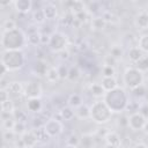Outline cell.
Masks as SVG:
<instances>
[{
  "label": "cell",
  "instance_id": "cell-38",
  "mask_svg": "<svg viewBox=\"0 0 148 148\" xmlns=\"http://www.w3.org/2000/svg\"><path fill=\"white\" fill-rule=\"evenodd\" d=\"M102 74H103V77H113L114 74H116L114 67L113 66L104 65L103 68H102Z\"/></svg>",
  "mask_w": 148,
  "mask_h": 148
},
{
  "label": "cell",
  "instance_id": "cell-26",
  "mask_svg": "<svg viewBox=\"0 0 148 148\" xmlns=\"http://www.w3.org/2000/svg\"><path fill=\"white\" fill-rule=\"evenodd\" d=\"M34 132H35V135L38 139V142H47L51 139L50 134L47 133V131L45 130L44 126L38 127V128H34Z\"/></svg>",
  "mask_w": 148,
  "mask_h": 148
},
{
  "label": "cell",
  "instance_id": "cell-13",
  "mask_svg": "<svg viewBox=\"0 0 148 148\" xmlns=\"http://www.w3.org/2000/svg\"><path fill=\"white\" fill-rule=\"evenodd\" d=\"M104 140L109 148H120L121 146V139L116 132H108Z\"/></svg>",
  "mask_w": 148,
  "mask_h": 148
},
{
  "label": "cell",
  "instance_id": "cell-54",
  "mask_svg": "<svg viewBox=\"0 0 148 148\" xmlns=\"http://www.w3.org/2000/svg\"><path fill=\"white\" fill-rule=\"evenodd\" d=\"M64 148H77V146H72V145H66Z\"/></svg>",
  "mask_w": 148,
  "mask_h": 148
},
{
  "label": "cell",
  "instance_id": "cell-16",
  "mask_svg": "<svg viewBox=\"0 0 148 148\" xmlns=\"http://www.w3.org/2000/svg\"><path fill=\"white\" fill-rule=\"evenodd\" d=\"M68 5V9H69V13L73 14V15H76L83 10H86V3L83 1H80V0H74V1H71L67 3Z\"/></svg>",
  "mask_w": 148,
  "mask_h": 148
},
{
  "label": "cell",
  "instance_id": "cell-5",
  "mask_svg": "<svg viewBox=\"0 0 148 148\" xmlns=\"http://www.w3.org/2000/svg\"><path fill=\"white\" fill-rule=\"evenodd\" d=\"M143 80H145V73L139 71L136 67H127L123 75V81L125 86L131 90L143 84Z\"/></svg>",
  "mask_w": 148,
  "mask_h": 148
},
{
  "label": "cell",
  "instance_id": "cell-36",
  "mask_svg": "<svg viewBox=\"0 0 148 148\" xmlns=\"http://www.w3.org/2000/svg\"><path fill=\"white\" fill-rule=\"evenodd\" d=\"M13 132L16 134V135H22L23 133L27 132V127H25V123H21V121H16L15 123V126L13 128Z\"/></svg>",
  "mask_w": 148,
  "mask_h": 148
},
{
  "label": "cell",
  "instance_id": "cell-4",
  "mask_svg": "<svg viewBox=\"0 0 148 148\" xmlns=\"http://www.w3.org/2000/svg\"><path fill=\"white\" fill-rule=\"evenodd\" d=\"M112 111L108 108L103 99H97L90 105V119L98 125L109 123L112 118Z\"/></svg>",
  "mask_w": 148,
  "mask_h": 148
},
{
  "label": "cell",
  "instance_id": "cell-39",
  "mask_svg": "<svg viewBox=\"0 0 148 148\" xmlns=\"http://www.w3.org/2000/svg\"><path fill=\"white\" fill-rule=\"evenodd\" d=\"M13 117L16 121L25 123V120H27V113L22 110H18V109H15V111L13 112Z\"/></svg>",
  "mask_w": 148,
  "mask_h": 148
},
{
  "label": "cell",
  "instance_id": "cell-35",
  "mask_svg": "<svg viewBox=\"0 0 148 148\" xmlns=\"http://www.w3.org/2000/svg\"><path fill=\"white\" fill-rule=\"evenodd\" d=\"M134 67H136L139 71H141V72H147L148 71V56H145L141 60H139L136 64H135V66Z\"/></svg>",
  "mask_w": 148,
  "mask_h": 148
},
{
  "label": "cell",
  "instance_id": "cell-2",
  "mask_svg": "<svg viewBox=\"0 0 148 148\" xmlns=\"http://www.w3.org/2000/svg\"><path fill=\"white\" fill-rule=\"evenodd\" d=\"M27 44V36L20 28L1 32L2 50H22Z\"/></svg>",
  "mask_w": 148,
  "mask_h": 148
},
{
  "label": "cell",
  "instance_id": "cell-37",
  "mask_svg": "<svg viewBox=\"0 0 148 148\" xmlns=\"http://www.w3.org/2000/svg\"><path fill=\"white\" fill-rule=\"evenodd\" d=\"M80 143L82 145L83 148H92V146H94V138L91 135H83L82 139L80 140Z\"/></svg>",
  "mask_w": 148,
  "mask_h": 148
},
{
  "label": "cell",
  "instance_id": "cell-52",
  "mask_svg": "<svg viewBox=\"0 0 148 148\" xmlns=\"http://www.w3.org/2000/svg\"><path fill=\"white\" fill-rule=\"evenodd\" d=\"M134 148H148V146L146 143H143V142H139V143H136L134 146Z\"/></svg>",
  "mask_w": 148,
  "mask_h": 148
},
{
  "label": "cell",
  "instance_id": "cell-40",
  "mask_svg": "<svg viewBox=\"0 0 148 148\" xmlns=\"http://www.w3.org/2000/svg\"><path fill=\"white\" fill-rule=\"evenodd\" d=\"M132 92H133V95H134L135 97L141 98V97H145V96H146V94H147V89H146V87H145L143 84H141V86L134 88V89L132 90Z\"/></svg>",
  "mask_w": 148,
  "mask_h": 148
},
{
  "label": "cell",
  "instance_id": "cell-43",
  "mask_svg": "<svg viewBox=\"0 0 148 148\" xmlns=\"http://www.w3.org/2000/svg\"><path fill=\"white\" fill-rule=\"evenodd\" d=\"M87 9H88V13H97L98 9H99V3L98 2H95V1L89 2Z\"/></svg>",
  "mask_w": 148,
  "mask_h": 148
},
{
  "label": "cell",
  "instance_id": "cell-14",
  "mask_svg": "<svg viewBox=\"0 0 148 148\" xmlns=\"http://www.w3.org/2000/svg\"><path fill=\"white\" fill-rule=\"evenodd\" d=\"M42 9L44 12V15H45V18L46 20L52 21V20H56L57 18V16H58V8H57L56 5H53V3L50 2V3H46L45 6H43Z\"/></svg>",
  "mask_w": 148,
  "mask_h": 148
},
{
  "label": "cell",
  "instance_id": "cell-20",
  "mask_svg": "<svg viewBox=\"0 0 148 148\" xmlns=\"http://www.w3.org/2000/svg\"><path fill=\"white\" fill-rule=\"evenodd\" d=\"M27 108L30 112H34V113H39L42 108H43V104H42V101L40 98H32V99H27Z\"/></svg>",
  "mask_w": 148,
  "mask_h": 148
},
{
  "label": "cell",
  "instance_id": "cell-50",
  "mask_svg": "<svg viewBox=\"0 0 148 148\" xmlns=\"http://www.w3.org/2000/svg\"><path fill=\"white\" fill-rule=\"evenodd\" d=\"M140 112L145 116V118H146V119H148V104L143 105V106L140 109Z\"/></svg>",
  "mask_w": 148,
  "mask_h": 148
},
{
  "label": "cell",
  "instance_id": "cell-12",
  "mask_svg": "<svg viewBox=\"0 0 148 148\" xmlns=\"http://www.w3.org/2000/svg\"><path fill=\"white\" fill-rule=\"evenodd\" d=\"M25 146V148H35L38 143V139L37 136L35 135V132L34 130H30V131H27L25 133H23L21 136H20Z\"/></svg>",
  "mask_w": 148,
  "mask_h": 148
},
{
  "label": "cell",
  "instance_id": "cell-32",
  "mask_svg": "<svg viewBox=\"0 0 148 148\" xmlns=\"http://www.w3.org/2000/svg\"><path fill=\"white\" fill-rule=\"evenodd\" d=\"M110 56L113 58V59H120L123 56H124V50H123V47L121 46H119V45H114V46H112L111 49H110Z\"/></svg>",
  "mask_w": 148,
  "mask_h": 148
},
{
  "label": "cell",
  "instance_id": "cell-24",
  "mask_svg": "<svg viewBox=\"0 0 148 148\" xmlns=\"http://www.w3.org/2000/svg\"><path fill=\"white\" fill-rule=\"evenodd\" d=\"M45 79L47 82L50 83H56L60 80V75H59V72H58V68L56 67H49L46 74H45Z\"/></svg>",
  "mask_w": 148,
  "mask_h": 148
},
{
  "label": "cell",
  "instance_id": "cell-48",
  "mask_svg": "<svg viewBox=\"0 0 148 148\" xmlns=\"http://www.w3.org/2000/svg\"><path fill=\"white\" fill-rule=\"evenodd\" d=\"M16 134L13 131H3V140L5 141H14V136Z\"/></svg>",
  "mask_w": 148,
  "mask_h": 148
},
{
  "label": "cell",
  "instance_id": "cell-42",
  "mask_svg": "<svg viewBox=\"0 0 148 148\" xmlns=\"http://www.w3.org/2000/svg\"><path fill=\"white\" fill-rule=\"evenodd\" d=\"M45 123H46V120H45L44 118H42L39 114H37V117H35L34 120H32V127H34V128L42 127V126L45 125Z\"/></svg>",
  "mask_w": 148,
  "mask_h": 148
},
{
  "label": "cell",
  "instance_id": "cell-17",
  "mask_svg": "<svg viewBox=\"0 0 148 148\" xmlns=\"http://www.w3.org/2000/svg\"><path fill=\"white\" fill-rule=\"evenodd\" d=\"M47 69H49V66H47V64H46V61H45L44 59H37V60L35 61L34 72L36 73V75L45 76Z\"/></svg>",
  "mask_w": 148,
  "mask_h": 148
},
{
  "label": "cell",
  "instance_id": "cell-25",
  "mask_svg": "<svg viewBox=\"0 0 148 148\" xmlns=\"http://www.w3.org/2000/svg\"><path fill=\"white\" fill-rule=\"evenodd\" d=\"M67 104H68V106H71V108H73V109H76V108H79L80 105H82V104H83V101H82L81 95H79V94H76V92L71 94L69 97L67 98Z\"/></svg>",
  "mask_w": 148,
  "mask_h": 148
},
{
  "label": "cell",
  "instance_id": "cell-18",
  "mask_svg": "<svg viewBox=\"0 0 148 148\" xmlns=\"http://www.w3.org/2000/svg\"><path fill=\"white\" fill-rule=\"evenodd\" d=\"M9 95H13V96H20L24 92V88L22 86V83L20 81H12L9 82V86L7 88Z\"/></svg>",
  "mask_w": 148,
  "mask_h": 148
},
{
  "label": "cell",
  "instance_id": "cell-28",
  "mask_svg": "<svg viewBox=\"0 0 148 148\" xmlns=\"http://www.w3.org/2000/svg\"><path fill=\"white\" fill-rule=\"evenodd\" d=\"M27 40H28V44L32 45V46L40 44V32H38V31L29 32L27 36Z\"/></svg>",
  "mask_w": 148,
  "mask_h": 148
},
{
  "label": "cell",
  "instance_id": "cell-29",
  "mask_svg": "<svg viewBox=\"0 0 148 148\" xmlns=\"http://www.w3.org/2000/svg\"><path fill=\"white\" fill-rule=\"evenodd\" d=\"M143 53H148V34H145L139 37L136 45Z\"/></svg>",
  "mask_w": 148,
  "mask_h": 148
},
{
  "label": "cell",
  "instance_id": "cell-22",
  "mask_svg": "<svg viewBox=\"0 0 148 148\" xmlns=\"http://www.w3.org/2000/svg\"><path fill=\"white\" fill-rule=\"evenodd\" d=\"M89 91H90V94L94 96V97H96V98H103L104 97V95H105V90H104V88L102 87V84L101 83H98V82H95V83H91L90 84V87H89Z\"/></svg>",
  "mask_w": 148,
  "mask_h": 148
},
{
  "label": "cell",
  "instance_id": "cell-41",
  "mask_svg": "<svg viewBox=\"0 0 148 148\" xmlns=\"http://www.w3.org/2000/svg\"><path fill=\"white\" fill-rule=\"evenodd\" d=\"M88 15H89V13H88V10L86 9V10H83V12H81V13H79V14L74 15V18H75L77 22H80V23L82 24V23H84V22L87 21Z\"/></svg>",
  "mask_w": 148,
  "mask_h": 148
},
{
  "label": "cell",
  "instance_id": "cell-9",
  "mask_svg": "<svg viewBox=\"0 0 148 148\" xmlns=\"http://www.w3.org/2000/svg\"><path fill=\"white\" fill-rule=\"evenodd\" d=\"M44 127H45V130L47 131V133L50 134L51 138L60 135V134L62 133V131H64L62 121H61V120H58V119L54 118V117L51 118V119H49V120L45 123Z\"/></svg>",
  "mask_w": 148,
  "mask_h": 148
},
{
  "label": "cell",
  "instance_id": "cell-30",
  "mask_svg": "<svg viewBox=\"0 0 148 148\" xmlns=\"http://www.w3.org/2000/svg\"><path fill=\"white\" fill-rule=\"evenodd\" d=\"M14 111H15V105H14V102L12 99H8V101L1 103V112L13 114Z\"/></svg>",
  "mask_w": 148,
  "mask_h": 148
},
{
  "label": "cell",
  "instance_id": "cell-7",
  "mask_svg": "<svg viewBox=\"0 0 148 148\" xmlns=\"http://www.w3.org/2000/svg\"><path fill=\"white\" fill-rule=\"evenodd\" d=\"M24 97L27 99H32V98H40L43 96V87L39 82L37 81H29L27 86L24 87Z\"/></svg>",
  "mask_w": 148,
  "mask_h": 148
},
{
  "label": "cell",
  "instance_id": "cell-27",
  "mask_svg": "<svg viewBox=\"0 0 148 148\" xmlns=\"http://www.w3.org/2000/svg\"><path fill=\"white\" fill-rule=\"evenodd\" d=\"M90 24H91V28L94 30H103L108 23L105 22V20L102 16H95V17H92Z\"/></svg>",
  "mask_w": 148,
  "mask_h": 148
},
{
  "label": "cell",
  "instance_id": "cell-31",
  "mask_svg": "<svg viewBox=\"0 0 148 148\" xmlns=\"http://www.w3.org/2000/svg\"><path fill=\"white\" fill-rule=\"evenodd\" d=\"M32 18H34V21H35L36 23H38V24L44 23V21L46 20V18H45V15H44V12H43L42 8H38V9H35V10H34V13H32Z\"/></svg>",
  "mask_w": 148,
  "mask_h": 148
},
{
  "label": "cell",
  "instance_id": "cell-34",
  "mask_svg": "<svg viewBox=\"0 0 148 148\" xmlns=\"http://www.w3.org/2000/svg\"><path fill=\"white\" fill-rule=\"evenodd\" d=\"M80 77V69H79V67L77 66H72L71 68H69V71H68V76H67V79L69 80V81H75V80H77Z\"/></svg>",
  "mask_w": 148,
  "mask_h": 148
},
{
  "label": "cell",
  "instance_id": "cell-44",
  "mask_svg": "<svg viewBox=\"0 0 148 148\" xmlns=\"http://www.w3.org/2000/svg\"><path fill=\"white\" fill-rule=\"evenodd\" d=\"M68 71H69V68H67L66 66H59V67H58V72H59L60 79H67V76H68Z\"/></svg>",
  "mask_w": 148,
  "mask_h": 148
},
{
  "label": "cell",
  "instance_id": "cell-15",
  "mask_svg": "<svg viewBox=\"0 0 148 148\" xmlns=\"http://www.w3.org/2000/svg\"><path fill=\"white\" fill-rule=\"evenodd\" d=\"M145 57V53L138 47V46H132L130 47V50L127 51V58L130 61H132L133 64H136L139 60H141Z\"/></svg>",
  "mask_w": 148,
  "mask_h": 148
},
{
  "label": "cell",
  "instance_id": "cell-8",
  "mask_svg": "<svg viewBox=\"0 0 148 148\" xmlns=\"http://www.w3.org/2000/svg\"><path fill=\"white\" fill-rule=\"evenodd\" d=\"M146 123H147V119L140 111L133 112L128 117V127L132 131H142Z\"/></svg>",
  "mask_w": 148,
  "mask_h": 148
},
{
  "label": "cell",
  "instance_id": "cell-45",
  "mask_svg": "<svg viewBox=\"0 0 148 148\" xmlns=\"http://www.w3.org/2000/svg\"><path fill=\"white\" fill-rule=\"evenodd\" d=\"M80 143V139L77 138V135L72 134L68 139H67V145H72V146H79Z\"/></svg>",
  "mask_w": 148,
  "mask_h": 148
},
{
  "label": "cell",
  "instance_id": "cell-23",
  "mask_svg": "<svg viewBox=\"0 0 148 148\" xmlns=\"http://www.w3.org/2000/svg\"><path fill=\"white\" fill-rule=\"evenodd\" d=\"M59 114L61 117V120L69 121V120H72L75 117V111L71 106H62L60 109V111H59Z\"/></svg>",
  "mask_w": 148,
  "mask_h": 148
},
{
  "label": "cell",
  "instance_id": "cell-46",
  "mask_svg": "<svg viewBox=\"0 0 148 148\" xmlns=\"http://www.w3.org/2000/svg\"><path fill=\"white\" fill-rule=\"evenodd\" d=\"M8 99H10V98H9V92H8V90H7V89H1V90H0V104L3 103V102H6V101H8Z\"/></svg>",
  "mask_w": 148,
  "mask_h": 148
},
{
  "label": "cell",
  "instance_id": "cell-49",
  "mask_svg": "<svg viewBox=\"0 0 148 148\" xmlns=\"http://www.w3.org/2000/svg\"><path fill=\"white\" fill-rule=\"evenodd\" d=\"M14 146H15L16 148H25V146H24V143H23V141H22L21 138L14 140Z\"/></svg>",
  "mask_w": 148,
  "mask_h": 148
},
{
  "label": "cell",
  "instance_id": "cell-6",
  "mask_svg": "<svg viewBox=\"0 0 148 148\" xmlns=\"http://www.w3.org/2000/svg\"><path fill=\"white\" fill-rule=\"evenodd\" d=\"M67 45H68V37L60 31H53L51 34V38H50V49L52 52L56 53H60L64 50H67Z\"/></svg>",
  "mask_w": 148,
  "mask_h": 148
},
{
  "label": "cell",
  "instance_id": "cell-21",
  "mask_svg": "<svg viewBox=\"0 0 148 148\" xmlns=\"http://www.w3.org/2000/svg\"><path fill=\"white\" fill-rule=\"evenodd\" d=\"M101 84L102 87L104 88L105 91H111L113 89H116L118 86V82H117V79L113 76V77H103L102 81H101Z\"/></svg>",
  "mask_w": 148,
  "mask_h": 148
},
{
  "label": "cell",
  "instance_id": "cell-3",
  "mask_svg": "<svg viewBox=\"0 0 148 148\" xmlns=\"http://www.w3.org/2000/svg\"><path fill=\"white\" fill-rule=\"evenodd\" d=\"M25 54L22 50H2L1 65L5 66L8 72L20 71L25 65Z\"/></svg>",
  "mask_w": 148,
  "mask_h": 148
},
{
  "label": "cell",
  "instance_id": "cell-11",
  "mask_svg": "<svg viewBox=\"0 0 148 148\" xmlns=\"http://www.w3.org/2000/svg\"><path fill=\"white\" fill-rule=\"evenodd\" d=\"M32 1L30 0H15L13 1V7L14 9L20 13V14H28L32 9Z\"/></svg>",
  "mask_w": 148,
  "mask_h": 148
},
{
  "label": "cell",
  "instance_id": "cell-19",
  "mask_svg": "<svg viewBox=\"0 0 148 148\" xmlns=\"http://www.w3.org/2000/svg\"><path fill=\"white\" fill-rule=\"evenodd\" d=\"M75 117H77L81 120L90 119V105H87V104L83 103L82 105H80L79 108H76V110H75Z\"/></svg>",
  "mask_w": 148,
  "mask_h": 148
},
{
  "label": "cell",
  "instance_id": "cell-33",
  "mask_svg": "<svg viewBox=\"0 0 148 148\" xmlns=\"http://www.w3.org/2000/svg\"><path fill=\"white\" fill-rule=\"evenodd\" d=\"M17 28V24L14 20L12 18H7L2 22V31H9V30H14Z\"/></svg>",
  "mask_w": 148,
  "mask_h": 148
},
{
  "label": "cell",
  "instance_id": "cell-51",
  "mask_svg": "<svg viewBox=\"0 0 148 148\" xmlns=\"http://www.w3.org/2000/svg\"><path fill=\"white\" fill-rule=\"evenodd\" d=\"M59 56H60L61 59L67 60V59L69 58V52H68V50H64V51H61V52L59 53Z\"/></svg>",
  "mask_w": 148,
  "mask_h": 148
},
{
  "label": "cell",
  "instance_id": "cell-53",
  "mask_svg": "<svg viewBox=\"0 0 148 148\" xmlns=\"http://www.w3.org/2000/svg\"><path fill=\"white\" fill-rule=\"evenodd\" d=\"M142 131H145L146 133H148V120H147V123L145 124V126H143V130Z\"/></svg>",
  "mask_w": 148,
  "mask_h": 148
},
{
  "label": "cell",
  "instance_id": "cell-10",
  "mask_svg": "<svg viewBox=\"0 0 148 148\" xmlns=\"http://www.w3.org/2000/svg\"><path fill=\"white\" fill-rule=\"evenodd\" d=\"M134 25L138 30H148V10H141L134 17Z\"/></svg>",
  "mask_w": 148,
  "mask_h": 148
},
{
  "label": "cell",
  "instance_id": "cell-1",
  "mask_svg": "<svg viewBox=\"0 0 148 148\" xmlns=\"http://www.w3.org/2000/svg\"><path fill=\"white\" fill-rule=\"evenodd\" d=\"M103 101L108 105V108L112 111V113H120L126 110L130 101L126 90L121 87H117L111 91H106Z\"/></svg>",
  "mask_w": 148,
  "mask_h": 148
},
{
  "label": "cell",
  "instance_id": "cell-47",
  "mask_svg": "<svg viewBox=\"0 0 148 148\" xmlns=\"http://www.w3.org/2000/svg\"><path fill=\"white\" fill-rule=\"evenodd\" d=\"M50 38H51V35L50 34H43V32H40V44L42 45H49L50 44Z\"/></svg>",
  "mask_w": 148,
  "mask_h": 148
}]
</instances>
